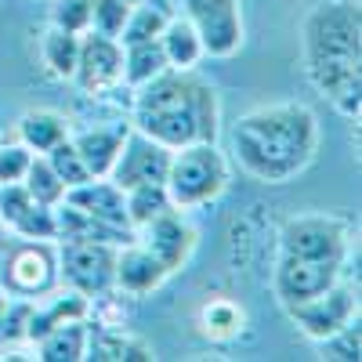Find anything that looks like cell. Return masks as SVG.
I'll list each match as a JSON object with an SVG mask.
<instances>
[{"label":"cell","mask_w":362,"mask_h":362,"mask_svg":"<svg viewBox=\"0 0 362 362\" xmlns=\"http://www.w3.org/2000/svg\"><path fill=\"white\" fill-rule=\"evenodd\" d=\"M319 348H322V358H329V362H358V351H362L358 319L341 326L337 334H329L326 341H319Z\"/></svg>","instance_id":"f1b7e54d"},{"label":"cell","mask_w":362,"mask_h":362,"mask_svg":"<svg viewBox=\"0 0 362 362\" xmlns=\"http://www.w3.org/2000/svg\"><path fill=\"white\" fill-rule=\"evenodd\" d=\"M127 15H131L127 0H90V29L102 37H119Z\"/></svg>","instance_id":"f546056e"},{"label":"cell","mask_w":362,"mask_h":362,"mask_svg":"<svg viewBox=\"0 0 362 362\" xmlns=\"http://www.w3.org/2000/svg\"><path fill=\"white\" fill-rule=\"evenodd\" d=\"M11 243H15V235H11V228L4 225V218H0V264H4V257H8Z\"/></svg>","instance_id":"836d02e7"},{"label":"cell","mask_w":362,"mask_h":362,"mask_svg":"<svg viewBox=\"0 0 362 362\" xmlns=\"http://www.w3.org/2000/svg\"><path fill=\"white\" fill-rule=\"evenodd\" d=\"M160 47H163V54H167V66H170V69H181V73L196 69L203 58H206V54H203V44H199V37H196V29H192V22H189L185 15H170L167 29L160 33Z\"/></svg>","instance_id":"44dd1931"},{"label":"cell","mask_w":362,"mask_h":362,"mask_svg":"<svg viewBox=\"0 0 362 362\" xmlns=\"http://www.w3.org/2000/svg\"><path fill=\"white\" fill-rule=\"evenodd\" d=\"M29 160L33 153L22 145V141H11V145H0V185H11V181H22Z\"/></svg>","instance_id":"1f68e13d"},{"label":"cell","mask_w":362,"mask_h":362,"mask_svg":"<svg viewBox=\"0 0 362 362\" xmlns=\"http://www.w3.org/2000/svg\"><path fill=\"white\" fill-rule=\"evenodd\" d=\"M8 305H11V293L0 290V344L8 341Z\"/></svg>","instance_id":"d6a6232c"},{"label":"cell","mask_w":362,"mask_h":362,"mask_svg":"<svg viewBox=\"0 0 362 362\" xmlns=\"http://www.w3.org/2000/svg\"><path fill=\"white\" fill-rule=\"evenodd\" d=\"M134 239L174 276V272H181V268L192 261L196 243H199V232H196V225L189 221L185 210H174V206H170V210H163L160 218L138 225V228H134Z\"/></svg>","instance_id":"8fae6325"},{"label":"cell","mask_w":362,"mask_h":362,"mask_svg":"<svg viewBox=\"0 0 362 362\" xmlns=\"http://www.w3.org/2000/svg\"><path fill=\"white\" fill-rule=\"evenodd\" d=\"M73 134L69 127V119L62 112H54V109H33V112H25L18 119V141L29 148V153H47V148H54L58 141H66Z\"/></svg>","instance_id":"d6986e66"},{"label":"cell","mask_w":362,"mask_h":362,"mask_svg":"<svg viewBox=\"0 0 362 362\" xmlns=\"http://www.w3.org/2000/svg\"><path fill=\"white\" fill-rule=\"evenodd\" d=\"M170 279V272L148 254L138 239H131V243H124L116 250V268H112V286L124 293V297H145L160 290L163 283Z\"/></svg>","instance_id":"9a60e30c"},{"label":"cell","mask_w":362,"mask_h":362,"mask_svg":"<svg viewBox=\"0 0 362 362\" xmlns=\"http://www.w3.org/2000/svg\"><path fill=\"white\" fill-rule=\"evenodd\" d=\"M124 199H127V221H131V228H138V225H145V221L160 218L163 210H170V196H167L163 185H138V189H127Z\"/></svg>","instance_id":"4316f807"},{"label":"cell","mask_w":362,"mask_h":362,"mask_svg":"<svg viewBox=\"0 0 362 362\" xmlns=\"http://www.w3.org/2000/svg\"><path fill=\"white\" fill-rule=\"evenodd\" d=\"M87 329H90V319H69V322L51 326L37 341V358L40 362H80L87 348Z\"/></svg>","instance_id":"ffe728a7"},{"label":"cell","mask_w":362,"mask_h":362,"mask_svg":"<svg viewBox=\"0 0 362 362\" xmlns=\"http://www.w3.org/2000/svg\"><path fill=\"white\" fill-rule=\"evenodd\" d=\"M0 218L15 239H51L54 243V210L40 206L22 181L0 185Z\"/></svg>","instance_id":"5bb4252c"},{"label":"cell","mask_w":362,"mask_h":362,"mask_svg":"<svg viewBox=\"0 0 362 362\" xmlns=\"http://www.w3.org/2000/svg\"><path fill=\"white\" fill-rule=\"evenodd\" d=\"M76 58H80V33H69V29L47 25L40 37V62L54 80H69L76 73Z\"/></svg>","instance_id":"7402d4cb"},{"label":"cell","mask_w":362,"mask_h":362,"mask_svg":"<svg viewBox=\"0 0 362 362\" xmlns=\"http://www.w3.org/2000/svg\"><path fill=\"white\" fill-rule=\"evenodd\" d=\"M279 257L305 261H348L351 257V225L334 214H300L279 232Z\"/></svg>","instance_id":"5b68a950"},{"label":"cell","mask_w":362,"mask_h":362,"mask_svg":"<svg viewBox=\"0 0 362 362\" xmlns=\"http://www.w3.org/2000/svg\"><path fill=\"white\" fill-rule=\"evenodd\" d=\"M167 66V54L160 47V40H141V44H127L124 47V83L134 90L141 83H148L153 76H160Z\"/></svg>","instance_id":"cb8c5ba5"},{"label":"cell","mask_w":362,"mask_h":362,"mask_svg":"<svg viewBox=\"0 0 362 362\" xmlns=\"http://www.w3.org/2000/svg\"><path fill=\"white\" fill-rule=\"evenodd\" d=\"M348 261H305V257H276L272 268V290L279 305L290 308L297 300H308L322 290H329L344 276Z\"/></svg>","instance_id":"7c38bea8"},{"label":"cell","mask_w":362,"mask_h":362,"mask_svg":"<svg viewBox=\"0 0 362 362\" xmlns=\"http://www.w3.org/2000/svg\"><path fill=\"white\" fill-rule=\"evenodd\" d=\"M170 22V11L160 8V4H131V15L124 22V29H119V44H141V40H160V33L167 29Z\"/></svg>","instance_id":"d4e9b609"},{"label":"cell","mask_w":362,"mask_h":362,"mask_svg":"<svg viewBox=\"0 0 362 362\" xmlns=\"http://www.w3.org/2000/svg\"><path fill=\"white\" fill-rule=\"evenodd\" d=\"M127 131H131V124H112V127H87V131L69 134V141L76 145V153H80L83 167L90 170V177H109Z\"/></svg>","instance_id":"ac0fdd59"},{"label":"cell","mask_w":362,"mask_h":362,"mask_svg":"<svg viewBox=\"0 0 362 362\" xmlns=\"http://www.w3.org/2000/svg\"><path fill=\"white\" fill-rule=\"evenodd\" d=\"M73 83L87 98H105L124 83V44L116 37H102L95 29H87L80 37V58Z\"/></svg>","instance_id":"30bf717a"},{"label":"cell","mask_w":362,"mask_h":362,"mask_svg":"<svg viewBox=\"0 0 362 362\" xmlns=\"http://www.w3.org/2000/svg\"><path fill=\"white\" fill-rule=\"evenodd\" d=\"M116 250L102 239H62L58 243V279L69 290H80L83 297H98L112 290V268Z\"/></svg>","instance_id":"52a82bcc"},{"label":"cell","mask_w":362,"mask_h":362,"mask_svg":"<svg viewBox=\"0 0 362 362\" xmlns=\"http://www.w3.org/2000/svg\"><path fill=\"white\" fill-rule=\"evenodd\" d=\"M305 76L341 116L362 109V8L358 0H319L300 25Z\"/></svg>","instance_id":"6da1fadb"},{"label":"cell","mask_w":362,"mask_h":362,"mask_svg":"<svg viewBox=\"0 0 362 362\" xmlns=\"http://www.w3.org/2000/svg\"><path fill=\"white\" fill-rule=\"evenodd\" d=\"M51 25L69 29V33H87L90 29V0H54Z\"/></svg>","instance_id":"4dcf8cb0"},{"label":"cell","mask_w":362,"mask_h":362,"mask_svg":"<svg viewBox=\"0 0 362 362\" xmlns=\"http://www.w3.org/2000/svg\"><path fill=\"white\" fill-rule=\"evenodd\" d=\"M286 315H290V322H293L308 341L319 344V341H326L329 334H337L341 326H348V322L358 319V286L341 276L329 290H322V293H315V297H308V300H297V305H290Z\"/></svg>","instance_id":"ba28073f"},{"label":"cell","mask_w":362,"mask_h":362,"mask_svg":"<svg viewBox=\"0 0 362 362\" xmlns=\"http://www.w3.org/2000/svg\"><path fill=\"white\" fill-rule=\"evenodd\" d=\"M232 181L228 156L218 148V141H189L181 148H170V163L163 189L170 196L174 210H199L221 199V192Z\"/></svg>","instance_id":"277c9868"},{"label":"cell","mask_w":362,"mask_h":362,"mask_svg":"<svg viewBox=\"0 0 362 362\" xmlns=\"http://www.w3.org/2000/svg\"><path fill=\"white\" fill-rule=\"evenodd\" d=\"M66 203L80 206L87 218H95V221H102V225L134 232L131 221H127V199H124V189H116L109 177H87L83 185L66 189Z\"/></svg>","instance_id":"2e32d148"},{"label":"cell","mask_w":362,"mask_h":362,"mask_svg":"<svg viewBox=\"0 0 362 362\" xmlns=\"http://www.w3.org/2000/svg\"><path fill=\"white\" fill-rule=\"evenodd\" d=\"M243 326H247V312L232 297H210L199 308V334L210 341H232L243 334Z\"/></svg>","instance_id":"603a6c76"},{"label":"cell","mask_w":362,"mask_h":362,"mask_svg":"<svg viewBox=\"0 0 362 362\" xmlns=\"http://www.w3.org/2000/svg\"><path fill=\"white\" fill-rule=\"evenodd\" d=\"M58 286V250L51 239H15L0 264V290L11 297H47Z\"/></svg>","instance_id":"8992f818"},{"label":"cell","mask_w":362,"mask_h":362,"mask_svg":"<svg viewBox=\"0 0 362 362\" xmlns=\"http://www.w3.org/2000/svg\"><path fill=\"white\" fill-rule=\"evenodd\" d=\"M22 185H25V192L33 196L40 206H54V203L66 199L62 177L51 170L47 156H40V153H33V160H29V167H25V174H22Z\"/></svg>","instance_id":"484cf974"},{"label":"cell","mask_w":362,"mask_h":362,"mask_svg":"<svg viewBox=\"0 0 362 362\" xmlns=\"http://www.w3.org/2000/svg\"><path fill=\"white\" fill-rule=\"evenodd\" d=\"M131 127L145 138L160 141L163 148H181L189 141H218L221 134V105L218 90L206 80L163 69L148 83L134 87Z\"/></svg>","instance_id":"3957f363"},{"label":"cell","mask_w":362,"mask_h":362,"mask_svg":"<svg viewBox=\"0 0 362 362\" xmlns=\"http://www.w3.org/2000/svg\"><path fill=\"white\" fill-rule=\"evenodd\" d=\"M47 163H51V170L62 177V185L66 189H73V185H83V181L90 177V170L83 167V160H80V153H76V145L66 138V141H58L54 148H47Z\"/></svg>","instance_id":"83f0119b"},{"label":"cell","mask_w":362,"mask_h":362,"mask_svg":"<svg viewBox=\"0 0 362 362\" xmlns=\"http://www.w3.org/2000/svg\"><path fill=\"white\" fill-rule=\"evenodd\" d=\"M83 358L87 362H148V358H156V351L148 341L131 334L127 326H98L95 322L87 329Z\"/></svg>","instance_id":"e0dca14e"},{"label":"cell","mask_w":362,"mask_h":362,"mask_svg":"<svg viewBox=\"0 0 362 362\" xmlns=\"http://www.w3.org/2000/svg\"><path fill=\"white\" fill-rule=\"evenodd\" d=\"M185 15L210 58H232L243 47V0H181Z\"/></svg>","instance_id":"9c48e42d"},{"label":"cell","mask_w":362,"mask_h":362,"mask_svg":"<svg viewBox=\"0 0 362 362\" xmlns=\"http://www.w3.org/2000/svg\"><path fill=\"white\" fill-rule=\"evenodd\" d=\"M232 160L254 181L286 185L319 153V116L305 102H279L243 112L228 134Z\"/></svg>","instance_id":"7a4b0ae2"},{"label":"cell","mask_w":362,"mask_h":362,"mask_svg":"<svg viewBox=\"0 0 362 362\" xmlns=\"http://www.w3.org/2000/svg\"><path fill=\"white\" fill-rule=\"evenodd\" d=\"M167 163H170V148H163L160 141L145 138L141 131H127L119 156L109 170V181L116 189H138V185H163L167 177Z\"/></svg>","instance_id":"4fadbf2b"}]
</instances>
